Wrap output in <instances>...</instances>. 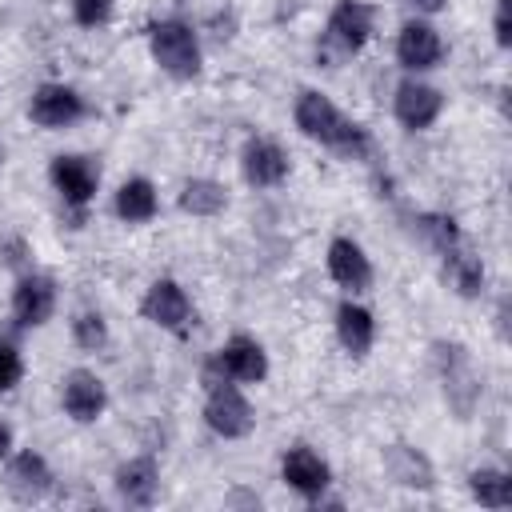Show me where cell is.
Wrapping results in <instances>:
<instances>
[{
	"instance_id": "5bb4252c",
	"label": "cell",
	"mask_w": 512,
	"mask_h": 512,
	"mask_svg": "<svg viewBox=\"0 0 512 512\" xmlns=\"http://www.w3.org/2000/svg\"><path fill=\"white\" fill-rule=\"evenodd\" d=\"M328 272H332V280L340 284V288H348V292H364L368 284H372V264H368V256L360 252V244H352V240H332V248H328Z\"/></svg>"
},
{
	"instance_id": "30bf717a",
	"label": "cell",
	"mask_w": 512,
	"mask_h": 512,
	"mask_svg": "<svg viewBox=\"0 0 512 512\" xmlns=\"http://www.w3.org/2000/svg\"><path fill=\"white\" fill-rule=\"evenodd\" d=\"M216 364H220L224 376L244 380V384H256V380H264V372H268V356H264V348H260L252 336H232V340L216 352Z\"/></svg>"
},
{
	"instance_id": "d6986e66",
	"label": "cell",
	"mask_w": 512,
	"mask_h": 512,
	"mask_svg": "<svg viewBox=\"0 0 512 512\" xmlns=\"http://www.w3.org/2000/svg\"><path fill=\"white\" fill-rule=\"evenodd\" d=\"M156 488H160V472L148 456H136L128 464H120L116 472V492L128 500V504H152L156 500Z\"/></svg>"
},
{
	"instance_id": "484cf974",
	"label": "cell",
	"mask_w": 512,
	"mask_h": 512,
	"mask_svg": "<svg viewBox=\"0 0 512 512\" xmlns=\"http://www.w3.org/2000/svg\"><path fill=\"white\" fill-rule=\"evenodd\" d=\"M20 376H24V360H20L16 344L0 340V392L16 388V384H20Z\"/></svg>"
},
{
	"instance_id": "7402d4cb",
	"label": "cell",
	"mask_w": 512,
	"mask_h": 512,
	"mask_svg": "<svg viewBox=\"0 0 512 512\" xmlns=\"http://www.w3.org/2000/svg\"><path fill=\"white\" fill-rule=\"evenodd\" d=\"M468 488L484 508H508L512 504V480L504 472H496V468H476L468 476Z\"/></svg>"
},
{
	"instance_id": "8fae6325",
	"label": "cell",
	"mask_w": 512,
	"mask_h": 512,
	"mask_svg": "<svg viewBox=\"0 0 512 512\" xmlns=\"http://www.w3.org/2000/svg\"><path fill=\"white\" fill-rule=\"evenodd\" d=\"M96 180H100V172L88 156H56L52 160V184L60 188V196L68 204H88L96 192Z\"/></svg>"
},
{
	"instance_id": "4dcf8cb0",
	"label": "cell",
	"mask_w": 512,
	"mask_h": 512,
	"mask_svg": "<svg viewBox=\"0 0 512 512\" xmlns=\"http://www.w3.org/2000/svg\"><path fill=\"white\" fill-rule=\"evenodd\" d=\"M408 4H416V8H424V12H436L444 0H408Z\"/></svg>"
},
{
	"instance_id": "9a60e30c",
	"label": "cell",
	"mask_w": 512,
	"mask_h": 512,
	"mask_svg": "<svg viewBox=\"0 0 512 512\" xmlns=\"http://www.w3.org/2000/svg\"><path fill=\"white\" fill-rule=\"evenodd\" d=\"M440 52H444V44H440V36H436V28H432V24L412 20V24H404V28H400L396 56H400V64H404V68H412V72L432 68V64L440 60Z\"/></svg>"
},
{
	"instance_id": "52a82bcc",
	"label": "cell",
	"mask_w": 512,
	"mask_h": 512,
	"mask_svg": "<svg viewBox=\"0 0 512 512\" xmlns=\"http://www.w3.org/2000/svg\"><path fill=\"white\" fill-rule=\"evenodd\" d=\"M368 32H372V8H368V4H360V0H340V4L332 8V16H328V40H332L340 52L364 48Z\"/></svg>"
},
{
	"instance_id": "44dd1931",
	"label": "cell",
	"mask_w": 512,
	"mask_h": 512,
	"mask_svg": "<svg viewBox=\"0 0 512 512\" xmlns=\"http://www.w3.org/2000/svg\"><path fill=\"white\" fill-rule=\"evenodd\" d=\"M116 212H120V220H128V224H144V220H152L156 216V188L148 184V180H124L120 184V192H116Z\"/></svg>"
},
{
	"instance_id": "5b68a950",
	"label": "cell",
	"mask_w": 512,
	"mask_h": 512,
	"mask_svg": "<svg viewBox=\"0 0 512 512\" xmlns=\"http://www.w3.org/2000/svg\"><path fill=\"white\" fill-rule=\"evenodd\" d=\"M140 308H144V316L152 324H160L168 332H184L188 320H192V304H188V296H184V288L176 280H156Z\"/></svg>"
},
{
	"instance_id": "ffe728a7",
	"label": "cell",
	"mask_w": 512,
	"mask_h": 512,
	"mask_svg": "<svg viewBox=\"0 0 512 512\" xmlns=\"http://www.w3.org/2000/svg\"><path fill=\"white\" fill-rule=\"evenodd\" d=\"M336 332H340V344H344L352 356H364V352L372 348V332H376L372 312L360 308V304H340V312H336Z\"/></svg>"
},
{
	"instance_id": "d4e9b609",
	"label": "cell",
	"mask_w": 512,
	"mask_h": 512,
	"mask_svg": "<svg viewBox=\"0 0 512 512\" xmlns=\"http://www.w3.org/2000/svg\"><path fill=\"white\" fill-rule=\"evenodd\" d=\"M420 232L428 236V244L436 248V252H452L456 248V240H460V232H456V220L452 216H420Z\"/></svg>"
},
{
	"instance_id": "7c38bea8",
	"label": "cell",
	"mask_w": 512,
	"mask_h": 512,
	"mask_svg": "<svg viewBox=\"0 0 512 512\" xmlns=\"http://www.w3.org/2000/svg\"><path fill=\"white\" fill-rule=\"evenodd\" d=\"M52 308H56V288H52V280L48 276H20V284H16V296H12V312H16V320L20 324H28V328H36V324H44L48 316H52Z\"/></svg>"
},
{
	"instance_id": "ba28073f",
	"label": "cell",
	"mask_w": 512,
	"mask_h": 512,
	"mask_svg": "<svg viewBox=\"0 0 512 512\" xmlns=\"http://www.w3.org/2000/svg\"><path fill=\"white\" fill-rule=\"evenodd\" d=\"M4 488H8L20 504H36V500L48 496L52 472H48V464H44L36 452H20V456L8 464V472H4Z\"/></svg>"
},
{
	"instance_id": "3957f363",
	"label": "cell",
	"mask_w": 512,
	"mask_h": 512,
	"mask_svg": "<svg viewBox=\"0 0 512 512\" xmlns=\"http://www.w3.org/2000/svg\"><path fill=\"white\" fill-rule=\"evenodd\" d=\"M432 352H436V360H440V376H444V396H448V404H452L460 416H468V412L476 408L480 384H476V372H472L464 348H460V344H436Z\"/></svg>"
},
{
	"instance_id": "603a6c76",
	"label": "cell",
	"mask_w": 512,
	"mask_h": 512,
	"mask_svg": "<svg viewBox=\"0 0 512 512\" xmlns=\"http://www.w3.org/2000/svg\"><path fill=\"white\" fill-rule=\"evenodd\" d=\"M224 204H228V196L216 180H188L180 192V208L192 216H216Z\"/></svg>"
},
{
	"instance_id": "9c48e42d",
	"label": "cell",
	"mask_w": 512,
	"mask_h": 512,
	"mask_svg": "<svg viewBox=\"0 0 512 512\" xmlns=\"http://www.w3.org/2000/svg\"><path fill=\"white\" fill-rule=\"evenodd\" d=\"M444 108V96L432 88V84H420V80H404L396 88V120L404 128H428Z\"/></svg>"
},
{
	"instance_id": "7a4b0ae2",
	"label": "cell",
	"mask_w": 512,
	"mask_h": 512,
	"mask_svg": "<svg viewBox=\"0 0 512 512\" xmlns=\"http://www.w3.org/2000/svg\"><path fill=\"white\" fill-rule=\"evenodd\" d=\"M152 56L164 72H172L180 80L196 76V68H200V44H196L192 28L180 20H160L152 28Z\"/></svg>"
},
{
	"instance_id": "e0dca14e",
	"label": "cell",
	"mask_w": 512,
	"mask_h": 512,
	"mask_svg": "<svg viewBox=\"0 0 512 512\" xmlns=\"http://www.w3.org/2000/svg\"><path fill=\"white\" fill-rule=\"evenodd\" d=\"M384 472L404 488H432V480H436L428 456L408 448V444H388L384 448Z\"/></svg>"
},
{
	"instance_id": "2e32d148",
	"label": "cell",
	"mask_w": 512,
	"mask_h": 512,
	"mask_svg": "<svg viewBox=\"0 0 512 512\" xmlns=\"http://www.w3.org/2000/svg\"><path fill=\"white\" fill-rule=\"evenodd\" d=\"M244 176H248L252 184H260V188L280 184V180L288 176V156H284V148L272 144V140H248V148H244Z\"/></svg>"
},
{
	"instance_id": "cb8c5ba5",
	"label": "cell",
	"mask_w": 512,
	"mask_h": 512,
	"mask_svg": "<svg viewBox=\"0 0 512 512\" xmlns=\"http://www.w3.org/2000/svg\"><path fill=\"white\" fill-rule=\"evenodd\" d=\"M448 276H452V284H456V292L460 296H480V288H484V268H480V260L476 256H468V252H448Z\"/></svg>"
},
{
	"instance_id": "277c9868",
	"label": "cell",
	"mask_w": 512,
	"mask_h": 512,
	"mask_svg": "<svg viewBox=\"0 0 512 512\" xmlns=\"http://www.w3.org/2000/svg\"><path fill=\"white\" fill-rule=\"evenodd\" d=\"M204 420H208L220 436H228V440L252 432V408H248V400H244L232 384H224V380L212 384L208 404H204Z\"/></svg>"
},
{
	"instance_id": "4fadbf2b",
	"label": "cell",
	"mask_w": 512,
	"mask_h": 512,
	"mask_svg": "<svg viewBox=\"0 0 512 512\" xmlns=\"http://www.w3.org/2000/svg\"><path fill=\"white\" fill-rule=\"evenodd\" d=\"M104 384H100V376H92V372H84V368H76V372H68L64 376V412L72 416V420H80V424H88V420H96L100 412H104Z\"/></svg>"
},
{
	"instance_id": "6da1fadb",
	"label": "cell",
	"mask_w": 512,
	"mask_h": 512,
	"mask_svg": "<svg viewBox=\"0 0 512 512\" xmlns=\"http://www.w3.org/2000/svg\"><path fill=\"white\" fill-rule=\"evenodd\" d=\"M296 128L320 144H332V148H344V152H364L368 148V136L360 124L344 120L336 112V104L320 92H300L296 100Z\"/></svg>"
},
{
	"instance_id": "8992f818",
	"label": "cell",
	"mask_w": 512,
	"mask_h": 512,
	"mask_svg": "<svg viewBox=\"0 0 512 512\" xmlns=\"http://www.w3.org/2000/svg\"><path fill=\"white\" fill-rule=\"evenodd\" d=\"M28 116L40 128H64V124H72V120L84 116V100L72 88H64V84H44V88L32 92Z\"/></svg>"
},
{
	"instance_id": "4316f807",
	"label": "cell",
	"mask_w": 512,
	"mask_h": 512,
	"mask_svg": "<svg viewBox=\"0 0 512 512\" xmlns=\"http://www.w3.org/2000/svg\"><path fill=\"white\" fill-rule=\"evenodd\" d=\"M104 340H108V328H104V320H100L96 312L76 316V344H80V348H100Z\"/></svg>"
},
{
	"instance_id": "f546056e",
	"label": "cell",
	"mask_w": 512,
	"mask_h": 512,
	"mask_svg": "<svg viewBox=\"0 0 512 512\" xmlns=\"http://www.w3.org/2000/svg\"><path fill=\"white\" fill-rule=\"evenodd\" d=\"M8 448H12V428H8V424H0V456H4Z\"/></svg>"
},
{
	"instance_id": "f1b7e54d",
	"label": "cell",
	"mask_w": 512,
	"mask_h": 512,
	"mask_svg": "<svg viewBox=\"0 0 512 512\" xmlns=\"http://www.w3.org/2000/svg\"><path fill=\"white\" fill-rule=\"evenodd\" d=\"M508 4L512 0H496V44L508 48L512 44V20H508Z\"/></svg>"
},
{
	"instance_id": "83f0119b",
	"label": "cell",
	"mask_w": 512,
	"mask_h": 512,
	"mask_svg": "<svg viewBox=\"0 0 512 512\" xmlns=\"http://www.w3.org/2000/svg\"><path fill=\"white\" fill-rule=\"evenodd\" d=\"M72 12H76V20L84 28H96V24H104L112 16V0H72Z\"/></svg>"
},
{
	"instance_id": "ac0fdd59",
	"label": "cell",
	"mask_w": 512,
	"mask_h": 512,
	"mask_svg": "<svg viewBox=\"0 0 512 512\" xmlns=\"http://www.w3.org/2000/svg\"><path fill=\"white\" fill-rule=\"evenodd\" d=\"M284 480L296 488V492H304V496H320L324 488H328V464L312 452V448H292L288 456H284Z\"/></svg>"
}]
</instances>
